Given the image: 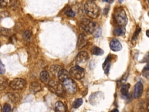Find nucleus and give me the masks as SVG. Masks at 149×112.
<instances>
[{
	"label": "nucleus",
	"mask_w": 149,
	"mask_h": 112,
	"mask_svg": "<svg viewBox=\"0 0 149 112\" xmlns=\"http://www.w3.org/2000/svg\"><path fill=\"white\" fill-rule=\"evenodd\" d=\"M26 84L24 79L22 78H15L13 79L9 83V86L14 90L23 89Z\"/></svg>",
	"instance_id": "0eeeda50"
},
{
	"label": "nucleus",
	"mask_w": 149,
	"mask_h": 112,
	"mask_svg": "<svg viewBox=\"0 0 149 112\" xmlns=\"http://www.w3.org/2000/svg\"><path fill=\"white\" fill-rule=\"evenodd\" d=\"M58 77L59 78V79H60L62 81H63L64 80H65L66 79L69 78V73L68 71H66V69H61L58 74Z\"/></svg>",
	"instance_id": "ddd939ff"
},
{
	"label": "nucleus",
	"mask_w": 149,
	"mask_h": 112,
	"mask_svg": "<svg viewBox=\"0 0 149 112\" xmlns=\"http://www.w3.org/2000/svg\"><path fill=\"white\" fill-rule=\"evenodd\" d=\"M143 92V85L141 82H138L134 86V96L136 99L140 98Z\"/></svg>",
	"instance_id": "9d476101"
},
{
	"label": "nucleus",
	"mask_w": 149,
	"mask_h": 112,
	"mask_svg": "<svg viewBox=\"0 0 149 112\" xmlns=\"http://www.w3.org/2000/svg\"><path fill=\"white\" fill-rule=\"evenodd\" d=\"M2 112H11L10 105L8 103H5L3 106Z\"/></svg>",
	"instance_id": "cd10ccee"
},
{
	"label": "nucleus",
	"mask_w": 149,
	"mask_h": 112,
	"mask_svg": "<svg viewBox=\"0 0 149 112\" xmlns=\"http://www.w3.org/2000/svg\"><path fill=\"white\" fill-rule=\"evenodd\" d=\"M79 26L82 30L88 34H92L96 27L94 22L87 18H82L79 22Z\"/></svg>",
	"instance_id": "f03ea898"
},
{
	"label": "nucleus",
	"mask_w": 149,
	"mask_h": 112,
	"mask_svg": "<svg viewBox=\"0 0 149 112\" xmlns=\"http://www.w3.org/2000/svg\"><path fill=\"white\" fill-rule=\"evenodd\" d=\"M83 100L81 98H77L75 99L73 102L72 106L74 108H77L83 104Z\"/></svg>",
	"instance_id": "4be33fe9"
},
{
	"label": "nucleus",
	"mask_w": 149,
	"mask_h": 112,
	"mask_svg": "<svg viewBox=\"0 0 149 112\" xmlns=\"http://www.w3.org/2000/svg\"><path fill=\"white\" fill-rule=\"evenodd\" d=\"M88 43V40L87 36L84 34H80L79 36L77 41V47L79 49H81L84 47Z\"/></svg>",
	"instance_id": "f8f14e48"
},
{
	"label": "nucleus",
	"mask_w": 149,
	"mask_h": 112,
	"mask_svg": "<svg viewBox=\"0 0 149 112\" xmlns=\"http://www.w3.org/2000/svg\"><path fill=\"white\" fill-rule=\"evenodd\" d=\"M88 58H89V56H88V54L87 53V52L82 51L77 54V55H76L75 61H76V64H83V63H85L86 62H87V61L88 60Z\"/></svg>",
	"instance_id": "1a4fd4ad"
},
{
	"label": "nucleus",
	"mask_w": 149,
	"mask_h": 112,
	"mask_svg": "<svg viewBox=\"0 0 149 112\" xmlns=\"http://www.w3.org/2000/svg\"><path fill=\"white\" fill-rule=\"evenodd\" d=\"M114 18L117 23L120 26H125L127 23V18L125 11L122 8H119L115 10Z\"/></svg>",
	"instance_id": "7ed1b4c3"
},
{
	"label": "nucleus",
	"mask_w": 149,
	"mask_h": 112,
	"mask_svg": "<svg viewBox=\"0 0 149 112\" xmlns=\"http://www.w3.org/2000/svg\"><path fill=\"white\" fill-rule=\"evenodd\" d=\"M119 1V2H120V3H122L123 1V0H118Z\"/></svg>",
	"instance_id": "e433bc0d"
},
{
	"label": "nucleus",
	"mask_w": 149,
	"mask_h": 112,
	"mask_svg": "<svg viewBox=\"0 0 149 112\" xmlns=\"http://www.w3.org/2000/svg\"><path fill=\"white\" fill-rule=\"evenodd\" d=\"M140 30H141V29H140V27H138V29H137V30H136V32H134V35H133V38H132L133 40H134V39L136 38V37H137V36L139 35V33H140Z\"/></svg>",
	"instance_id": "473e14b6"
},
{
	"label": "nucleus",
	"mask_w": 149,
	"mask_h": 112,
	"mask_svg": "<svg viewBox=\"0 0 149 112\" xmlns=\"http://www.w3.org/2000/svg\"><path fill=\"white\" fill-rule=\"evenodd\" d=\"M84 10L90 18L95 19L96 18L100 12L99 8L93 1H88L84 5Z\"/></svg>",
	"instance_id": "f257e3e1"
},
{
	"label": "nucleus",
	"mask_w": 149,
	"mask_h": 112,
	"mask_svg": "<svg viewBox=\"0 0 149 112\" xmlns=\"http://www.w3.org/2000/svg\"><path fill=\"white\" fill-rule=\"evenodd\" d=\"M5 72V68L4 65L2 63V62L0 60V74L2 75Z\"/></svg>",
	"instance_id": "c756f323"
},
{
	"label": "nucleus",
	"mask_w": 149,
	"mask_h": 112,
	"mask_svg": "<svg viewBox=\"0 0 149 112\" xmlns=\"http://www.w3.org/2000/svg\"><path fill=\"white\" fill-rule=\"evenodd\" d=\"M63 89L69 94H74L77 91V86L74 80L68 78L63 81Z\"/></svg>",
	"instance_id": "20e7f679"
},
{
	"label": "nucleus",
	"mask_w": 149,
	"mask_h": 112,
	"mask_svg": "<svg viewBox=\"0 0 149 112\" xmlns=\"http://www.w3.org/2000/svg\"><path fill=\"white\" fill-rule=\"evenodd\" d=\"M92 34H93V36L95 37H96V38L99 37L101 36V29L100 27H96L95 30H94V32H93V33Z\"/></svg>",
	"instance_id": "393cba45"
},
{
	"label": "nucleus",
	"mask_w": 149,
	"mask_h": 112,
	"mask_svg": "<svg viewBox=\"0 0 149 112\" xmlns=\"http://www.w3.org/2000/svg\"><path fill=\"white\" fill-rule=\"evenodd\" d=\"M129 88H130V85L129 83L123 85L120 89L121 94L123 96H126L128 94Z\"/></svg>",
	"instance_id": "412c9836"
},
{
	"label": "nucleus",
	"mask_w": 149,
	"mask_h": 112,
	"mask_svg": "<svg viewBox=\"0 0 149 112\" xmlns=\"http://www.w3.org/2000/svg\"><path fill=\"white\" fill-rule=\"evenodd\" d=\"M94 1V0H91V1Z\"/></svg>",
	"instance_id": "4c0bfd02"
},
{
	"label": "nucleus",
	"mask_w": 149,
	"mask_h": 112,
	"mask_svg": "<svg viewBox=\"0 0 149 112\" xmlns=\"http://www.w3.org/2000/svg\"><path fill=\"white\" fill-rule=\"evenodd\" d=\"M61 69V68L58 65H52L51 66V68H50V70H51V72L54 74V75H55L56 74H58V71Z\"/></svg>",
	"instance_id": "a878e982"
},
{
	"label": "nucleus",
	"mask_w": 149,
	"mask_h": 112,
	"mask_svg": "<svg viewBox=\"0 0 149 112\" xmlns=\"http://www.w3.org/2000/svg\"><path fill=\"white\" fill-rule=\"evenodd\" d=\"M143 72H144V76H145L146 78H148V75H149V72H148V65H147V66L144 68Z\"/></svg>",
	"instance_id": "2f4dec72"
},
{
	"label": "nucleus",
	"mask_w": 149,
	"mask_h": 112,
	"mask_svg": "<svg viewBox=\"0 0 149 112\" xmlns=\"http://www.w3.org/2000/svg\"><path fill=\"white\" fill-rule=\"evenodd\" d=\"M7 96L9 99L13 103H16L19 100V97H20L17 93H15V92L8 93Z\"/></svg>",
	"instance_id": "6ab92c4d"
},
{
	"label": "nucleus",
	"mask_w": 149,
	"mask_h": 112,
	"mask_svg": "<svg viewBox=\"0 0 149 112\" xmlns=\"http://www.w3.org/2000/svg\"><path fill=\"white\" fill-rule=\"evenodd\" d=\"M41 89V85L38 82H34L31 83L30 86V91L31 92V93L34 94L40 91Z\"/></svg>",
	"instance_id": "2eb2a0df"
},
{
	"label": "nucleus",
	"mask_w": 149,
	"mask_h": 112,
	"mask_svg": "<svg viewBox=\"0 0 149 112\" xmlns=\"http://www.w3.org/2000/svg\"><path fill=\"white\" fill-rule=\"evenodd\" d=\"M69 73L72 78L77 80L82 79L84 76V69L78 65L72 67L70 69Z\"/></svg>",
	"instance_id": "39448f33"
},
{
	"label": "nucleus",
	"mask_w": 149,
	"mask_h": 112,
	"mask_svg": "<svg viewBox=\"0 0 149 112\" xmlns=\"http://www.w3.org/2000/svg\"><path fill=\"white\" fill-rule=\"evenodd\" d=\"M110 112H119V111H118V109H116V108H114V109L112 110Z\"/></svg>",
	"instance_id": "f704fd0d"
},
{
	"label": "nucleus",
	"mask_w": 149,
	"mask_h": 112,
	"mask_svg": "<svg viewBox=\"0 0 149 112\" xmlns=\"http://www.w3.org/2000/svg\"><path fill=\"white\" fill-rule=\"evenodd\" d=\"M110 48L113 51H119L121 50L122 46L120 41L116 38H113L110 41Z\"/></svg>",
	"instance_id": "9b49d317"
},
{
	"label": "nucleus",
	"mask_w": 149,
	"mask_h": 112,
	"mask_svg": "<svg viewBox=\"0 0 149 112\" xmlns=\"http://www.w3.org/2000/svg\"><path fill=\"white\" fill-rule=\"evenodd\" d=\"M102 97L103 93L101 92H98L91 94L89 97L88 101L91 104L96 105L100 102V101L102 99Z\"/></svg>",
	"instance_id": "6e6552de"
},
{
	"label": "nucleus",
	"mask_w": 149,
	"mask_h": 112,
	"mask_svg": "<svg viewBox=\"0 0 149 112\" xmlns=\"http://www.w3.org/2000/svg\"><path fill=\"white\" fill-rule=\"evenodd\" d=\"M55 112H66V108L65 105L61 101H58L55 104Z\"/></svg>",
	"instance_id": "4468645a"
},
{
	"label": "nucleus",
	"mask_w": 149,
	"mask_h": 112,
	"mask_svg": "<svg viewBox=\"0 0 149 112\" xmlns=\"http://www.w3.org/2000/svg\"><path fill=\"white\" fill-rule=\"evenodd\" d=\"M8 4V1L6 0H0V6L1 8L5 7Z\"/></svg>",
	"instance_id": "7c9ffc66"
},
{
	"label": "nucleus",
	"mask_w": 149,
	"mask_h": 112,
	"mask_svg": "<svg viewBox=\"0 0 149 112\" xmlns=\"http://www.w3.org/2000/svg\"><path fill=\"white\" fill-rule=\"evenodd\" d=\"M103 2H107V3H108V4H111V3H112L113 1H114V0H102Z\"/></svg>",
	"instance_id": "72a5a7b5"
},
{
	"label": "nucleus",
	"mask_w": 149,
	"mask_h": 112,
	"mask_svg": "<svg viewBox=\"0 0 149 112\" xmlns=\"http://www.w3.org/2000/svg\"><path fill=\"white\" fill-rule=\"evenodd\" d=\"M7 81L5 79H3L0 78V90H4L7 86Z\"/></svg>",
	"instance_id": "bb28decb"
},
{
	"label": "nucleus",
	"mask_w": 149,
	"mask_h": 112,
	"mask_svg": "<svg viewBox=\"0 0 149 112\" xmlns=\"http://www.w3.org/2000/svg\"><path fill=\"white\" fill-rule=\"evenodd\" d=\"M110 67H111V60H110V57H108V58H106L105 62L102 64V68L104 69L105 74H107L109 72Z\"/></svg>",
	"instance_id": "a211bd4d"
},
{
	"label": "nucleus",
	"mask_w": 149,
	"mask_h": 112,
	"mask_svg": "<svg viewBox=\"0 0 149 112\" xmlns=\"http://www.w3.org/2000/svg\"><path fill=\"white\" fill-rule=\"evenodd\" d=\"M10 33V30L8 29H5V28H2L1 29V34L4 35V36H9Z\"/></svg>",
	"instance_id": "c85d7f7f"
},
{
	"label": "nucleus",
	"mask_w": 149,
	"mask_h": 112,
	"mask_svg": "<svg viewBox=\"0 0 149 112\" xmlns=\"http://www.w3.org/2000/svg\"><path fill=\"white\" fill-rule=\"evenodd\" d=\"M49 90L57 94H62L63 92L62 85L56 80H51L48 82Z\"/></svg>",
	"instance_id": "423d86ee"
},
{
	"label": "nucleus",
	"mask_w": 149,
	"mask_h": 112,
	"mask_svg": "<svg viewBox=\"0 0 149 112\" xmlns=\"http://www.w3.org/2000/svg\"><path fill=\"white\" fill-rule=\"evenodd\" d=\"M125 33H126V29L123 26H119L118 27H115L113 30V34L117 36H123L125 34Z\"/></svg>",
	"instance_id": "f3484780"
},
{
	"label": "nucleus",
	"mask_w": 149,
	"mask_h": 112,
	"mask_svg": "<svg viewBox=\"0 0 149 112\" xmlns=\"http://www.w3.org/2000/svg\"><path fill=\"white\" fill-rule=\"evenodd\" d=\"M23 37L24 39V40L26 41H30L31 37V33L30 31L29 30H27L26 32H24L23 34Z\"/></svg>",
	"instance_id": "b1692460"
},
{
	"label": "nucleus",
	"mask_w": 149,
	"mask_h": 112,
	"mask_svg": "<svg viewBox=\"0 0 149 112\" xmlns=\"http://www.w3.org/2000/svg\"><path fill=\"white\" fill-rule=\"evenodd\" d=\"M0 112H2V107L0 104Z\"/></svg>",
	"instance_id": "c9c22d12"
},
{
	"label": "nucleus",
	"mask_w": 149,
	"mask_h": 112,
	"mask_svg": "<svg viewBox=\"0 0 149 112\" xmlns=\"http://www.w3.org/2000/svg\"><path fill=\"white\" fill-rule=\"evenodd\" d=\"M65 13L69 17H74L75 16V13L70 7H67L65 10Z\"/></svg>",
	"instance_id": "5701e85b"
},
{
	"label": "nucleus",
	"mask_w": 149,
	"mask_h": 112,
	"mask_svg": "<svg viewBox=\"0 0 149 112\" xmlns=\"http://www.w3.org/2000/svg\"><path fill=\"white\" fill-rule=\"evenodd\" d=\"M40 78L41 80L45 83H48L49 82V74L46 71H43L40 73Z\"/></svg>",
	"instance_id": "dca6fc26"
},
{
	"label": "nucleus",
	"mask_w": 149,
	"mask_h": 112,
	"mask_svg": "<svg viewBox=\"0 0 149 112\" xmlns=\"http://www.w3.org/2000/svg\"><path fill=\"white\" fill-rule=\"evenodd\" d=\"M91 53L95 55H101L104 54V51L97 46H94L91 49Z\"/></svg>",
	"instance_id": "aec40b11"
}]
</instances>
